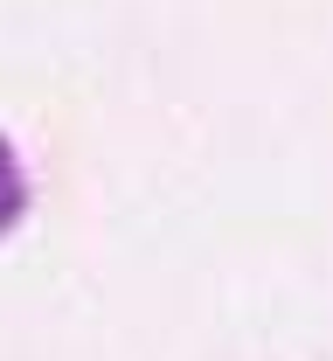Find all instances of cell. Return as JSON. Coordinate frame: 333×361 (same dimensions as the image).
<instances>
[{
	"label": "cell",
	"mask_w": 333,
	"mask_h": 361,
	"mask_svg": "<svg viewBox=\"0 0 333 361\" xmlns=\"http://www.w3.org/2000/svg\"><path fill=\"white\" fill-rule=\"evenodd\" d=\"M21 216V174H14V153L0 146V229Z\"/></svg>",
	"instance_id": "6da1fadb"
}]
</instances>
